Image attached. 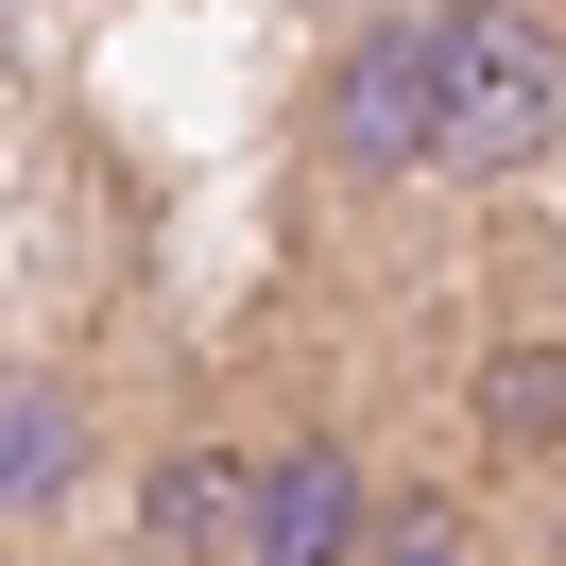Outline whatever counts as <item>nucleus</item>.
<instances>
[{
	"label": "nucleus",
	"mask_w": 566,
	"mask_h": 566,
	"mask_svg": "<svg viewBox=\"0 0 566 566\" xmlns=\"http://www.w3.org/2000/svg\"><path fill=\"white\" fill-rule=\"evenodd\" d=\"M310 155H326L344 189H412V172H429V0H395V18H360V35L326 52Z\"/></svg>",
	"instance_id": "2"
},
{
	"label": "nucleus",
	"mask_w": 566,
	"mask_h": 566,
	"mask_svg": "<svg viewBox=\"0 0 566 566\" xmlns=\"http://www.w3.org/2000/svg\"><path fill=\"white\" fill-rule=\"evenodd\" d=\"M481 412L515 429V447H566V360H549V344H515V360L481 378Z\"/></svg>",
	"instance_id": "6"
},
{
	"label": "nucleus",
	"mask_w": 566,
	"mask_h": 566,
	"mask_svg": "<svg viewBox=\"0 0 566 566\" xmlns=\"http://www.w3.org/2000/svg\"><path fill=\"white\" fill-rule=\"evenodd\" d=\"M138 532H155L172 566H207L223 532H241V463H223V447H172V463H155V497H138Z\"/></svg>",
	"instance_id": "5"
},
{
	"label": "nucleus",
	"mask_w": 566,
	"mask_h": 566,
	"mask_svg": "<svg viewBox=\"0 0 566 566\" xmlns=\"http://www.w3.org/2000/svg\"><path fill=\"white\" fill-rule=\"evenodd\" d=\"M86 481V395L35 378V360H0V515H52Z\"/></svg>",
	"instance_id": "4"
},
{
	"label": "nucleus",
	"mask_w": 566,
	"mask_h": 566,
	"mask_svg": "<svg viewBox=\"0 0 566 566\" xmlns=\"http://www.w3.org/2000/svg\"><path fill=\"white\" fill-rule=\"evenodd\" d=\"M566 155V35L532 0H429V172L515 189Z\"/></svg>",
	"instance_id": "1"
},
{
	"label": "nucleus",
	"mask_w": 566,
	"mask_h": 566,
	"mask_svg": "<svg viewBox=\"0 0 566 566\" xmlns=\"http://www.w3.org/2000/svg\"><path fill=\"white\" fill-rule=\"evenodd\" d=\"M241 566H360V447L292 429L275 463H241Z\"/></svg>",
	"instance_id": "3"
},
{
	"label": "nucleus",
	"mask_w": 566,
	"mask_h": 566,
	"mask_svg": "<svg viewBox=\"0 0 566 566\" xmlns=\"http://www.w3.org/2000/svg\"><path fill=\"white\" fill-rule=\"evenodd\" d=\"M378 566H447V515H412V532H395V549Z\"/></svg>",
	"instance_id": "7"
}]
</instances>
